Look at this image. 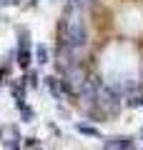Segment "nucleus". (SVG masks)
Listing matches in <instances>:
<instances>
[{"mask_svg": "<svg viewBox=\"0 0 143 150\" xmlns=\"http://www.w3.org/2000/svg\"><path fill=\"white\" fill-rule=\"evenodd\" d=\"M60 33H63V40L68 48H80L88 40V30H85L83 23V13L80 8H70L63 18V25H60Z\"/></svg>", "mask_w": 143, "mask_h": 150, "instance_id": "obj_1", "label": "nucleus"}, {"mask_svg": "<svg viewBox=\"0 0 143 150\" xmlns=\"http://www.w3.org/2000/svg\"><path fill=\"white\" fill-rule=\"evenodd\" d=\"M85 83H88V75H85V70L80 68V65L73 63L68 70H65V80H63V85H65V90H68V93H80Z\"/></svg>", "mask_w": 143, "mask_h": 150, "instance_id": "obj_2", "label": "nucleus"}, {"mask_svg": "<svg viewBox=\"0 0 143 150\" xmlns=\"http://www.w3.org/2000/svg\"><path fill=\"white\" fill-rule=\"evenodd\" d=\"M95 103L103 108L106 112H116L118 110V93L113 88L106 85H98V93H95Z\"/></svg>", "mask_w": 143, "mask_h": 150, "instance_id": "obj_3", "label": "nucleus"}, {"mask_svg": "<svg viewBox=\"0 0 143 150\" xmlns=\"http://www.w3.org/2000/svg\"><path fill=\"white\" fill-rule=\"evenodd\" d=\"M18 65H20V68H28V65H30V50H28V35H25V33L20 35V50H18Z\"/></svg>", "mask_w": 143, "mask_h": 150, "instance_id": "obj_4", "label": "nucleus"}, {"mask_svg": "<svg viewBox=\"0 0 143 150\" xmlns=\"http://www.w3.org/2000/svg\"><path fill=\"white\" fill-rule=\"evenodd\" d=\"M128 148H133L131 138H111V140H106V145H103V150H128Z\"/></svg>", "mask_w": 143, "mask_h": 150, "instance_id": "obj_5", "label": "nucleus"}, {"mask_svg": "<svg viewBox=\"0 0 143 150\" xmlns=\"http://www.w3.org/2000/svg\"><path fill=\"white\" fill-rule=\"evenodd\" d=\"M128 105L131 108H141L143 105V90H136V93H128Z\"/></svg>", "mask_w": 143, "mask_h": 150, "instance_id": "obj_6", "label": "nucleus"}, {"mask_svg": "<svg viewBox=\"0 0 143 150\" xmlns=\"http://www.w3.org/2000/svg\"><path fill=\"white\" fill-rule=\"evenodd\" d=\"M78 130L83 135H90V138H101V130L95 128V125H85V123H78Z\"/></svg>", "mask_w": 143, "mask_h": 150, "instance_id": "obj_7", "label": "nucleus"}, {"mask_svg": "<svg viewBox=\"0 0 143 150\" xmlns=\"http://www.w3.org/2000/svg\"><path fill=\"white\" fill-rule=\"evenodd\" d=\"M45 83H48V88H50V93H53L55 98H60V80H58V78L50 75V78H45Z\"/></svg>", "mask_w": 143, "mask_h": 150, "instance_id": "obj_8", "label": "nucleus"}, {"mask_svg": "<svg viewBox=\"0 0 143 150\" xmlns=\"http://www.w3.org/2000/svg\"><path fill=\"white\" fill-rule=\"evenodd\" d=\"M35 58H38L40 65L48 63V48H45V45H38V48H35Z\"/></svg>", "mask_w": 143, "mask_h": 150, "instance_id": "obj_9", "label": "nucleus"}, {"mask_svg": "<svg viewBox=\"0 0 143 150\" xmlns=\"http://www.w3.org/2000/svg\"><path fill=\"white\" fill-rule=\"evenodd\" d=\"M13 3H18V0H0V5H13Z\"/></svg>", "mask_w": 143, "mask_h": 150, "instance_id": "obj_10", "label": "nucleus"}, {"mask_svg": "<svg viewBox=\"0 0 143 150\" xmlns=\"http://www.w3.org/2000/svg\"><path fill=\"white\" fill-rule=\"evenodd\" d=\"M33 150H40V148H33Z\"/></svg>", "mask_w": 143, "mask_h": 150, "instance_id": "obj_11", "label": "nucleus"}]
</instances>
